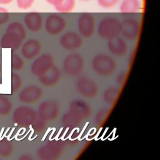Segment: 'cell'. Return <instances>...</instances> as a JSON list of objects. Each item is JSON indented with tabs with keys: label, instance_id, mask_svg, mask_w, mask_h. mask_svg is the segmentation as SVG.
Listing matches in <instances>:
<instances>
[{
	"label": "cell",
	"instance_id": "11",
	"mask_svg": "<svg viewBox=\"0 0 160 160\" xmlns=\"http://www.w3.org/2000/svg\"><path fill=\"white\" fill-rule=\"evenodd\" d=\"M61 46L67 51H74L81 47L82 39L81 36L76 32H68L60 38Z\"/></svg>",
	"mask_w": 160,
	"mask_h": 160
},
{
	"label": "cell",
	"instance_id": "14",
	"mask_svg": "<svg viewBox=\"0 0 160 160\" xmlns=\"http://www.w3.org/2000/svg\"><path fill=\"white\" fill-rule=\"evenodd\" d=\"M42 90L41 88L31 85L24 88L19 94V99L24 103L34 102L39 100L42 96Z\"/></svg>",
	"mask_w": 160,
	"mask_h": 160
},
{
	"label": "cell",
	"instance_id": "6",
	"mask_svg": "<svg viewBox=\"0 0 160 160\" xmlns=\"http://www.w3.org/2000/svg\"><path fill=\"white\" fill-rule=\"evenodd\" d=\"M59 113V106L54 101H44L38 108L39 116L45 121H54L58 118Z\"/></svg>",
	"mask_w": 160,
	"mask_h": 160
},
{
	"label": "cell",
	"instance_id": "1",
	"mask_svg": "<svg viewBox=\"0 0 160 160\" xmlns=\"http://www.w3.org/2000/svg\"><path fill=\"white\" fill-rule=\"evenodd\" d=\"M26 36V32L22 24L19 22H12L7 28L6 32L1 39V47L16 50L21 46Z\"/></svg>",
	"mask_w": 160,
	"mask_h": 160
},
{
	"label": "cell",
	"instance_id": "5",
	"mask_svg": "<svg viewBox=\"0 0 160 160\" xmlns=\"http://www.w3.org/2000/svg\"><path fill=\"white\" fill-rule=\"evenodd\" d=\"M96 28V21L93 16L89 12L81 14L78 21V28L79 34L84 38L91 37Z\"/></svg>",
	"mask_w": 160,
	"mask_h": 160
},
{
	"label": "cell",
	"instance_id": "16",
	"mask_svg": "<svg viewBox=\"0 0 160 160\" xmlns=\"http://www.w3.org/2000/svg\"><path fill=\"white\" fill-rule=\"evenodd\" d=\"M24 22L29 30L32 32H38L42 26V16L38 12H30L25 15Z\"/></svg>",
	"mask_w": 160,
	"mask_h": 160
},
{
	"label": "cell",
	"instance_id": "22",
	"mask_svg": "<svg viewBox=\"0 0 160 160\" xmlns=\"http://www.w3.org/2000/svg\"><path fill=\"white\" fill-rule=\"evenodd\" d=\"M119 94V89L116 87H109L106 89L102 94L104 101L108 104H113Z\"/></svg>",
	"mask_w": 160,
	"mask_h": 160
},
{
	"label": "cell",
	"instance_id": "21",
	"mask_svg": "<svg viewBox=\"0 0 160 160\" xmlns=\"http://www.w3.org/2000/svg\"><path fill=\"white\" fill-rule=\"evenodd\" d=\"M61 120L64 126L68 128H71L79 125L83 119L76 114L69 110V111L67 112L63 115Z\"/></svg>",
	"mask_w": 160,
	"mask_h": 160
},
{
	"label": "cell",
	"instance_id": "10",
	"mask_svg": "<svg viewBox=\"0 0 160 160\" xmlns=\"http://www.w3.org/2000/svg\"><path fill=\"white\" fill-rule=\"evenodd\" d=\"M14 121L22 126L32 124L37 119V113L34 109L26 106L19 107L14 112Z\"/></svg>",
	"mask_w": 160,
	"mask_h": 160
},
{
	"label": "cell",
	"instance_id": "18",
	"mask_svg": "<svg viewBox=\"0 0 160 160\" xmlns=\"http://www.w3.org/2000/svg\"><path fill=\"white\" fill-rule=\"evenodd\" d=\"M41 49V43L36 39H29L22 45L21 52L27 59H32L36 57Z\"/></svg>",
	"mask_w": 160,
	"mask_h": 160
},
{
	"label": "cell",
	"instance_id": "19",
	"mask_svg": "<svg viewBox=\"0 0 160 160\" xmlns=\"http://www.w3.org/2000/svg\"><path fill=\"white\" fill-rule=\"evenodd\" d=\"M69 110L81 117L82 119L89 118L91 114V108L85 101L82 100L72 101L69 106Z\"/></svg>",
	"mask_w": 160,
	"mask_h": 160
},
{
	"label": "cell",
	"instance_id": "34",
	"mask_svg": "<svg viewBox=\"0 0 160 160\" xmlns=\"http://www.w3.org/2000/svg\"><path fill=\"white\" fill-rule=\"evenodd\" d=\"M48 3L53 6L54 7L58 6L62 0H46Z\"/></svg>",
	"mask_w": 160,
	"mask_h": 160
},
{
	"label": "cell",
	"instance_id": "23",
	"mask_svg": "<svg viewBox=\"0 0 160 160\" xmlns=\"http://www.w3.org/2000/svg\"><path fill=\"white\" fill-rule=\"evenodd\" d=\"M75 6L76 0H62L54 8L58 12L66 13L71 12L74 9Z\"/></svg>",
	"mask_w": 160,
	"mask_h": 160
},
{
	"label": "cell",
	"instance_id": "24",
	"mask_svg": "<svg viewBox=\"0 0 160 160\" xmlns=\"http://www.w3.org/2000/svg\"><path fill=\"white\" fill-rule=\"evenodd\" d=\"M12 108L11 102L6 98L0 95V114H8Z\"/></svg>",
	"mask_w": 160,
	"mask_h": 160
},
{
	"label": "cell",
	"instance_id": "7",
	"mask_svg": "<svg viewBox=\"0 0 160 160\" xmlns=\"http://www.w3.org/2000/svg\"><path fill=\"white\" fill-rule=\"evenodd\" d=\"M54 66V60L49 54H43L32 63L31 70L36 76H40L46 72Z\"/></svg>",
	"mask_w": 160,
	"mask_h": 160
},
{
	"label": "cell",
	"instance_id": "20",
	"mask_svg": "<svg viewBox=\"0 0 160 160\" xmlns=\"http://www.w3.org/2000/svg\"><path fill=\"white\" fill-rule=\"evenodd\" d=\"M141 8L140 0H122L119 6V10L122 13L130 14L137 12Z\"/></svg>",
	"mask_w": 160,
	"mask_h": 160
},
{
	"label": "cell",
	"instance_id": "13",
	"mask_svg": "<svg viewBox=\"0 0 160 160\" xmlns=\"http://www.w3.org/2000/svg\"><path fill=\"white\" fill-rule=\"evenodd\" d=\"M62 149L60 144L56 143L47 144L39 149L38 156L42 160H54L60 156Z\"/></svg>",
	"mask_w": 160,
	"mask_h": 160
},
{
	"label": "cell",
	"instance_id": "17",
	"mask_svg": "<svg viewBox=\"0 0 160 160\" xmlns=\"http://www.w3.org/2000/svg\"><path fill=\"white\" fill-rule=\"evenodd\" d=\"M39 78V82L46 87H51L56 85L61 78V72L56 66H52L44 74Z\"/></svg>",
	"mask_w": 160,
	"mask_h": 160
},
{
	"label": "cell",
	"instance_id": "25",
	"mask_svg": "<svg viewBox=\"0 0 160 160\" xmlns=\"http://www.w3.org/2000/svg\"><path fill=\"white\" fill-rule=\"evenodd\" d=\"M108 114H109V111L106 109H103L99 110L97 112V114L94 118L96 123L98 126L101 125L106 120Z\"/></svg>",
	"mask_w": 160,
	"mask_h": 160
},
{
	"label": "cell",
	"instance_id": "12",
	"mask_svg": "<svg viewBox=\"0 0 160 160\" xmlns=\"http://www.w3.org/2000/svg\"><path fill=\"white\" fill-rule=\"evenodd\" d=\"M139 23L134 18H128L121 22V34L128 40H135L139 35Z\"/></svg>",
	"mask_w": 160,
	"mask_h": 160
},
{
	"label": "cell",
	"instance_id": "29",
	"mask_svg": "<svg viewBox=\"0 0 160 160\" xmlns=\"http://www.w3.org/2000/svg\"><path fill=\"white\" fill-rule=\"evenodd\" d=\"M120 0H98L99 6L105 9H109L116 6Z\"/></svg>",
	"mask_w": 160,
	"mask_h": 160
},
{
	"label": "cell",
	"instance_id": "2",
	"mask_svg": "<svg viewBox=\"0 0 160 160\" xmlns=\"http://www.w3.org/2000/svg\"><path fill=\"white\" fill-rule=\"evenodd\" d=\"M116 66V62L114 59L105 54H97L92 61L93 71L101 76H111L115 71Z\"/></svg>",
	"mask_w": 160,
	"mask_h": 160
},
{
	"label": "cell",
	"instance_id": "36",
	"mask_svg": "<svg viewBox=\"0 0 160 160\" xmlns=\"http://www.w3.org/2000/svg\"><path fill=\"white\" fill-rule=\"evenodd\" d=\"M81 1H89L90 0H81Z\"/></svg>",
	"mask_w": 160,
	"mask_h": 160
},
{
	"label": "cell",
	"instance_id": "31",
	"mask_svg": "<svg viewBox=\"0 0 160 160\" xmlns=\"http://www.w3.org/2000/svg\"><path fill=\"white\" fill-rule=\"evenodd\" d=\"M34 1L35 0H17V5L20 9H27L32 6Z\"/></svg>",
	"mask_w": 160,
	"mask_h": 160
},
{
	"label": "cell",
	"instance_id": "8",
	"mask_svg": "<svg viewBox=\"0 0 160 160\" xmlns=\"http://www.w3.org/2000/svg\"><path fill=\"white\" fill-rule=\"evenodd\" d=\"M66 28V21L61 16L52 14L48 16L46 19L45 29L50 35H58L61 33Z\"/></svg>",
	"mask_w": 160,
	"mask_h": 160
},
{
	"label": "cell",
	"instance_id": "28",
	"mask_svg": "<svg viewBox=\"0 0 160 160\" xmlns=\"http://www.w3.org/2000/svg\"><path fill=\"white\" fill-rule=\"evenodd\" d=\"M22 81L21 78L17 74H12L11 76V89L12 92H16L21 86Z\"/></svg>",
	"mask_w": 160,
	"mask_h": 160
},
{
	"label": "cell",
	"instance_id": "35",
	"mask_svg": "<svg viewBox=\"0 0 160 160\" xmlns=\"http://www.w3.org/2000/svg\"><path fill=\"white\" fill-rule=\"evenodd\" d=\"M12 1L13 0H0V4H8Z\"/></svg>",
	"mask_w": 160,
	"mask_h": 160
},
{
	"label": "cell",
	"instance_id": "30",
	"mask_svg": "<svg viewBox=\"0 0 160 160\" xmlns=\"http://www.w3.org/2000/svg\"><path fill=\"white\" fill-rule=\"evenodd\" d=\"M32 128L34 129V131H36V132H42L44 130V129L46 128V122L45 121L42 120V119H36L34 122L32 124Z\"/></svg>",
	"mask_w": 160,
	"mask_h": 160
},
{
	"label": "cell",
	"instance_id": "9",
	"mask_svg": "<svg viewBox=\"0 0 160 160\" xmlns=\"http://www.w3.org/2000/svg\"><path fill=\"white\" fill-rule=\"evenodd\" d=\"M77 89L82 96L91 98L97 95L98 86L97 83L91 78L81 77L77 81Z\"/></svg>",
	"mask_w": 160,
	"mask_h": 160
},
{
	"label": "cell",
	"instance_id": "32",
	"mask_svg": "<svg viewBox=\"0 0 160 160\" xmlns=\"http://www.w3.org/2000/svg\"><path fill=\"white\" fill-rule=\"evenodd\" d=\"M9 14L8 10L4 8L0 7V24H4L8 21Z\"/></svg>",
	"mask_w": 160,
	"mask_h": 160
},
{
	"label": "cell",
	"instance_id": "26",
	"mask_svg": "<svg viewBox=\"0 0 160 160\" xmlns=\"http://www.w3.org/2000/svg\"><path fill=\"white\" fill-rule=\"evenodd\" d=\"M23 61L17 54H12L11 56V67L14 70H20L23 67Z\"/></svg>",
	"mask_w": 160,
	"mask_h": 160
},
{
	"label": "cell",
	"instance_id": "4",
	"mask_svg": "<svg viewBox=\"0 0 160 160\" xmlns=\"http://www.w3.org/2000/svg\"><path fill=\"white\" fill-rule=\"evenodd\" d=\"M84 62L82 57L78 53H72L67 56L63 61L64 72L71 76H77L83 71Z\"/></svg>",
	"mask_w": 160,
	"mask_h": 160
},
{
	"label": "cell",
	"instance_id": "3",
	"mask_svg": "<svg viewBox=\"0 0 160 160\" xmlns=\"http://www.w3.org/2000/svg\"><path fill=\"white\" fill-rule=\"evenodd\" d=\"M121 32V22L116 18L108 17L98 24V35L104 39H111L119 36Z\"/></svg>",
	"mask_w": 160,
	"mask_h": 160
},
{
	"label": "cell",
	"instance_id": "27",
	"mask_svg": "<svg viewBox=\"0 0 160 160\" xmlns=\"http://www.w3.org/2000/svg\"><path fill=\"white\" fill-rule=\"evenodd\" d=\"M12 151V147L11 144L6 141H0V156H9Z\"/></svg>",
	"mask_w": 160,
	"mask_h": 160
},
{
	"label": "cell",
	"instance_id": "15",
	"mask_svg": "<svg viewBox=\"0 0 160 160\" xmlns=\"http://www.w3.org/2000/svg\"><path fill=\"white\" fill-rule=\"evenodd\" d=\"M109 51L116 57H122L128 52V45L126 41L119 36L108 39Z\"/></svg>",
	"mask_w": 160,
	"mask_h": 160
},
{
	"label": "cell",
	"instance_id": "33",
	"mask_svg": "<svg viewBox=\"0 0 160 160\" xmlns=\"http://www.w3.org/2000/svg\"><path fill=\"white\" fill-rule=\"evenodd\" d=\"M126 74L125 72H122L119 74L116 78L117 82L120 85L122 84L126 81Z\"/></svg>",
	"mask_w": 160,
	"mask_h": 160
}]
</instances>
